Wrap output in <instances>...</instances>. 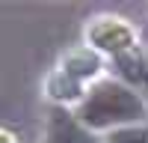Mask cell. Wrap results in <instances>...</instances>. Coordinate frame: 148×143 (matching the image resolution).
<instances>
[{
    "instance_id": "1",
    "label": "cell",
    "mask_w": 148,
    "mask_h": 143,
    "mask_svg": "<svg viewBox=\"0 0 148 143\" xmlns=\"http://www.w3.org/2000/svg\"><path fill=\"white\" fill-rule=\"evenodd\" d=\"M77 119L92 131H101V128L116 131V128L142 122L145 101L125 81H101L83 95L77 107Z\"/></svg>"
},
{
    "instance_id": "2",
    "label": "cell",
    "mask_w": 148,
    "mask_h": 143,
    "mask_svg": "<svg viewBox=\"0 0 148 143\" xmlns=\"http://www.w3.org/2000/svg\"><path fill=\"white\" fill-rule=\"evenodd\" d=\"M45 143H101L92 128H86L77 113H68L65 107H53L47 119Z\"/></svg>"
},
{
    "instance_id": "3",
    "label": "cell",
    "mask_w": 148,
    "mask_h": 143,
    "mask_svg": "<svg viewBox=\"0 0 148 143\" xmlns=\"http://www.w3.org/2000/svg\"><path fill=\"white\" fill-rule=\"evenodd\" d=\"M107 143H148V122L125 125L107 134Z\"/></svg>"
}]
</instances>
